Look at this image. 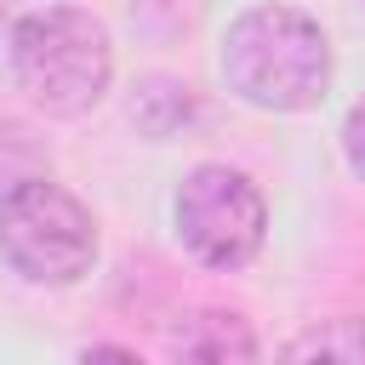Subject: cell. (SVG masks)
Wrapping results in <instances>:
<instances>
[{
  "label": "cell",
  "instance_id": "6da1fadb",
  "mask_svg": "<svg viewBox=\"0 0 365 365\" xmlns=\"http://www.w3.org/2000/svg\"><path fill=\"white\" fill-rule=\"evenodd\" d=\"M222 80L251 108H314L331 86V40L297 6H251L222 34Z\"/></svg>",
  "mask_w": 365,
  "mask_h": 365
},
{
  "label": "cell",
  "instance_id": "7a4b0ae2",
  "mask_svg": "<svg viewBox=\"0 0 365 365\" xmlns=\"http://www.w3.org/2000/svg\"><path fill=\"white\" fill-rule=\"evenodd\" d=\"M11 74H17V86L29 91L34 108L74 120V114L97 108L103 91H108V74H114L108 29L91 11H74V6L29 11L11 29Z\"/></svg>",
  "mask_w": 365,
  "mask_h": 365
},
{
  "label": "cell",
  "instance_id": "3957f363",
  "mask_svg": "<svg viewBox=\"0 0 365 365\" xmlns=\"http://www.w3.org/2000/svg\"><path fill=\"white\" fill-rule=\"evenodd\" d=\"M0 257L34 285H74L97 257V222L68 188L23 177L0 194Z\"/></svg>",
  "mask_w": 365,
  "mask_h": 365
},
{
  "label": "cell",
  "instance_id": "277c9868",
  "mask_svg": "<svg viewBox=\"0 0 365 365\" xmlns=\"http://www.w3.org/2000/svg\"><path fill=\"white\" fill-rule=\"evenodd\" d=\"M177 234L205 268H245L268 234L262 194L228 165H200L177 188Z\"/></svg>",
  "mask_w": 365,
  "mask_h": 365
},
{
  "label": "cell",
  "instance_id": "5b68a950",
  "mask_svg": "<svg viewBox=\"0 0 365 365\" xmlns=\"http://www.w3.org/2000/svg\"><path fill=\"white\" fill-rule=\"evenodd\" d=\"M171 359L177 365H257V336L228 308H194L171 331Z\"/></svg>",
  "mask_w": 365,
  "mask_h": 365
},
{
  "label": "cell",
  "instance_id": "8992f818",
  "mask_svg": "<svg viewBox=\"0 0 365 365\" xmlns=\"http://www.w3.org/2000/svg\"><path fill=\"white\" fill-rule=\"evenodd\" d=\"M279 365H365V319L342 314V319H319V325L297 331L285 342Z\"/></svg>",
  "mask_w": 365,
  "mask_h": 365
},
{
  "label": "cell",
  "instance_id": "52a82bcc",
  "mask_svg": "<svg viewBox=\"0 0 365 365\" xmlns=\"http://www.w3.org/2000/svg\"><path fill=\"white\" fill-rule=\"evenodd\" d=\"M342 154H348L354 177L365 182V103H354V108H348V125H342Z\"/></svg>",
  "mask_w": 365,
  "mask_h": 365
},
{
  "label": "cell",
  "instance_id": "ba28073f",
  "mask_svg": "<svg viewBox=\"0 0 365 365\" xmlns=\"http://www.w3.org/2000/svg\"><path fill=\"white\" fill-rule=\"evenodd\" d=\"M80 365H143L131 348H114V342H97V348H86L80 354Z\"/></svg>",
  "mask_w": 365,
  "mask_h": 365
}]
</instances>
